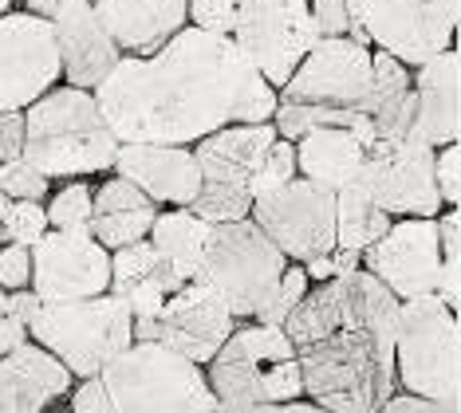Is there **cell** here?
Here are the masks:
<instances>
[{
	"label": "cell",
	"mask_w": 461,
	"mask_h": 413,
	"mask_svg": "<svg viewBox=\"0 0 461 413\" xmlns=\"http://www.w3.org/2000/svg\"><path fill=\"white\" fill-rule=\"evenodd\" d=\"M111 130L122 142H182L229 122H268L280 91L233 36L185 24L154 56H122L95 87Z\"/></svg>",
	"instance_id": "1"
},
{
	"label": "cell",
	"mask_w": 461,
	"mask_h": 413,
	"mask_svg": "<svg viewBox=\"0 0 461 413\" xmlns=\"http://www.w3.org/2000/svg\"><path fill=\"white\" fill-rule=\"evenodd\" d=\"M213 406L202 363L142 338L71 390V413H213Z\"/></svg>",
	"instance_id": "2"
},
{
	"label": "cell",
	"mask_w": 461,
	"mask_h": 413,
	"mask_svg": "<svg viewBox=\"0 0 461 413\" xmlns=\"http://www.w3.org/2000/svg\"><path fill=\"white\" fill-rule=\"evenodd\" d=\"M24 114V157L44 169L51 182H71V177L114 169L122 138L111 130L95 91L64 83V87H51L44 99H36Z\"/></svg>",
	"instance_id": "3"
},
{
	"label": "cell",
	"mask_w": 461,
	"mask_h": 413,
	"mask_svg": "<svg viewBox=\"0 0 461 413\" xmlns=\"http://www.w3.org/2000/svg\"><path fill=\"white\" fill-rule=\"evenodd\" d=\"M303 398L335 413H379L394 394V338L366 327H343L300 346Z\"/></svg>",
	"instance_id": "4"
},
{
	"label": "cell",
	"mask_w": 461,
	"mask_h": 413,
	"mask_svg": "<svg viewBox=\"0 0 461 413\" xmlns=\"http://www.w3.org/2000/svg\"><path fill=\"white\" fill-rule=\"evenodd\" d=\"M205 378L221 401H280L303 398L300 346L276 323L245 319L233 327L225 346L205 363Z\"/></svg>",
	"instance_id": "5"
},
{
	"label": "cell",
	"mask_w": 461,
	"mask_h": 413,
	"mask_svg": "<svg viewBox=\"0 0 461 413\" xmlns=\"http://www.w3.org/2000/svg\"><path fill=\"white\" fill-rule=\"evenodd\" d=\"M28 335L64 363L76 378L99 374L127 346H134V311L122 295L103 292L87 300L40 303L28 323Z\"/></svg>",
	"instance_id": "6"
},
{
	"label": "cell",
	"mask_w": 461,
	"mask_h": 413,
	"mask_svg": "<svg viewBox=\"0 0 461 413\" xmlns=\"http://www.w3.org/2000/svg\"><path fill=\"white\" fill-rule=\"evenodd\" d=\"M288 256L253 217L229 220V225H213L205 240V264L202 275L209 288L229 303L237 323L257 319V311L268 303L276 292L280 275L288 268Z\"/></svg>",
	"instance_id": "7"
},
{
	"label": "cell",
	"mask_w": 461,
	"mask_h": 413,
	"mask_svg": "<svg viewBox=\"0 0 461 413\" xmlns=\"http://www.w3.org/2000/svg\"><path fill=\"white\" fill-rule=\"evenodd\" d=\"M398 319H402V300L375 272L355 268L348 275H331V280H320L316 288H308L300 307L288 315L285 331L296 346L328 338L343 327H366L383 338H398Z\"/></svg>",
	"instance_id": "8"
},
{
	"label": "cell",
	"mask_w": 461,
	"mask_h": 413,
	"mask_svg": "<svg viewBox=\"0 0 461 413\" xmlns=\"http://www.w3.org/2000/svg\"><path fill=\"white\" fill-rule=\"evenodd\" d=\"M355 185L391 217H438L446 209L438 189V146H429L418 126L406 138L366 142Z\"/></svg>",
	"instance_id": "9"
},
{
	"label": "cell",
	"mask_w": 461,
	"mask_h": 413,
	"mask_svg": "<svg viewBox=\"0 0 461 413\" xmlns=\"http://www.w3.org/2000/svg\"><path fill=\"white\" fill-rule=\"evenodd\" d=\"M454 338L457 323L442 292L402 300L394 338V366L402 390L449 406L454 401Z\"/></svg>",
	"instance_id": "10"
},
{
	"label": "cell",
	"mask_w": 461,
	"mask_h": 413,
	"mask_svg": "<svg viewBox=\"0 0 461 413\" xmlns=\"http://www.w3.org/2000/svg\"><path fill=\"white\" fill-rule=\"evenodd\" d=\"M233 44L280 91L303 63V56L320 44L312 0H240Z\"/></svg>",
	"instance_id": "11"
},
{
	"label": "cell",
	"mask_w": 461,
	"mask_h": 413,
	"mask_svg": "<svg viewBox=\"0 0 461 413\" xmlns=\"http://www.w3.org/2000/svg\"><path fill=\"white\" fill-rule=\"evenodd\" d=\"M64 83V51L56 24L40 13L0 16V111H28Z\"/></svg>",
	"instance_id": "12"
},
{
	"label": "cell",
	"mask_w": 461,
	"mask_h": 413,
	"mask_svg": "<svg viewBox=\"0 0 461 413\" xmlns=\"http://www.w3.org/2000/svg\"><path fill=\"white\" fill-rule=\"evenodd\" d=\"M249 217L296 264H308L335 248V189L312 182L303 174L292 177L288 185L272 189V193L253 197Z\"/></svg>",
	"instance_id": "13"
},
{
	"label": "cell",
	"mask_w": 461,
	"mask_h": 413,
	"mask_svg": "<svg viewBox=\"0 0 461 413\" xmlns=\"http://www.w3.org/2000/svg\"><path fill=\"white\" fill-rule=\"evenodd\" d=\"M457 13L461 0H359V24L371 44L406 67H422L438 51L454 48Z\"/></svg>",
	"instance_id": "14"
},
{
	"label": "cell",
	"mask_w": 461,
	"mask_h": 413,
	"mask_svg": "<svg viewBox=\"0 0 461 413\" xmlns=\"http://www.w3.org/2000/svg\"><path fill=\"white\" fill-rule=\"evenodd\" d=\"M237 315L229 311V303L209 288L205 280H185L170 300L162 303L158 315L134 319V338L142 343H162L170 351L194 358V363H209L225 346V338L233 335Z\"/></svg>",
	"instance_id": "15"
},
{
	"label": "cell",
	"mask_w": 461,
	"mask_h": 413,
	"mask_svg": "<svg viewBox=\"0 0 461 413\" xmlns=\"http://www.w3.org/2000/svg\"><path fill=\"white\" fill-rule=\"evenodd\" d=\"M363 268L375 272L398 300H414L446 288V252L438 217H402L363 248Z\"/></svg>",
	"instance_id": "16"
},
{
	"label": "cell",
	"mask_w": 461,
	"mask_h": 413,
	"mask_svg": "<svg viewBox=\"0 0 461 413\" xmlns=\"http://www.w3.org/2000/svg\"><path fill=\"white\" fill-rule=\"evenodd\" d=\"M371 44H359L351 36H320V44L303 56L292 79L280 87V99L335 111H363V99L371 91Z\"/></svg>",
	"instance_id": "17"
},
{
	"label": "cell",
	"mask_w": 461,
	"mask_h": 413,
	"mask_svg": "<svg viewBox=\"0 0 461 413\" xmlns=\"http://www.w3.org/2000/svg\"><path fill=\"white\" fill-rule=\"evenodd\" d=\"M32 288L44 303L111 292V248L87 229H48L32 245Z\"/></svg>",
	"instance_id": "18"
},
{
	"label": "cell",
	"mask_w": 461,
	"mask_h": 413,
	"mask_svg": "<svg viewBox=\"0 0 461 413\" xmlns=\"http://www.w3.org/2000/svg\"><path fill=\"white\" fill-rule=\"evenodd\" d=\"M114 174L131 177L162 209H185L205 182L194 146L182 142H122L114 154Z\"/></svg>",
	"instance_id": "19"
},
{
	"label": "cell",
	"mask_w": 461,
	"mask_h": 413,
	"mask_svg": "<svg viewBox=\"0 0 461 413\" xmlns=\"http://www.w3.org/2000/svg\"><path fill=\"white\" fill-rule=\"evenodd\" d=\"M51 24H56V40L64 51V83L95 91L114 71V63L122 59V48L114 44L111 28L103 24L95 4L91 0H64L51 16Z\"/></svg>",
	"instance_id": "20"
},
{
	"label": "cell",
	"mask_w": 461,
	"mask_h": 413,
	"mask_svg": "<svg viewBox=\"0 0 461 413\" xmlns=\"http://www.w3.org/2000/svg\"><path fill=\"white\" fill-rule=\"evenodd\" d=\"M79 378L36 338L20 343L0 358V409L5 413H48L71 398Z\"/></svg>",
	"instance_id": "21"
},
{
	"label": "cell",
	"mask_w": 461,
	"mask_h": 413,
	"mask_svg": "<svg viewBox=\"0 0 461 413\" xmlns=\"http://www.w3.org/2000/svg\"><path fill=\"white\" fill-rule=\"evenodd\" d=\"M95 13L122 56H154L190 24V0H99Z\"/></svg>",
	"instance_id": "22"
},
{
	"label": "cell",
	"mask_w": 461,
	"mask_h": 413,
	"mask_svg": "<svg viewBox=\"0 0 461 413\" xmlns=\"http://www.w3.org/2000/svg\"><path fill=\"white\" fill-rule=\"evenodd\" d=\"M276 138L280 134H276V122L272 119L268 122H229L221 130L197 138L194 154H197V162H202V174L209 182L249 185Z\"/></svg>",
	"instance_id": "23"
},
{
	"label": "cell",
	"mask_w": 461,
	"mask_h": 413,
	"mask_svg": "<svg viewBox=\"0 0 461 413\" xmlns=\"http://www.w3.org/2000/svg\"><path fill=\"white\" fill-rule=\"evenodd\" d=\"M162 205L146 189H139L131 177L114 174L95 185V213H91V237L111 252L134 240H146L158 220Z\"/></svg>",
	"instance_id": "24"
},
{
	"label": "cell",
	"mask_w": 461,
	"mask_h": 413,
	"mask_svg": "<svg viewBox=\"0 0 461 413\" xmlns=\"http://www.w3.org/2000/svg\"><path fill=\"white\" fill-rule=\"evenodd\" d=\"M182 283L185 280H177V275L166 268L150 240H134V245H122L111 252V292L131 303L134 319L158 315L162 303L170 300Z\"/></svg>",
	"instance_id": "25"
},
{
	"label": "cell",
	"mask_w": 461,
	"mask_h": 413,
	"mask_svg": "<svg viewBox=\"0 0 461 413\" xmlns=\"http://www.w3.org/2000/svg\"><path fill=\"white\" fill-rule=\"evenodd\" d=\"M418 91V130L429 146L457 142V51H438L422 67H414Z\"/></svg>",
	"instance_id": "26"
},
{
	"label": "cell",
	"mask_w": 461,
	"mask_h": 413,
	"mask_svg": "<svg viewBox=\"0 0 461 413\" xmlns=\"http://www.w3.org/2000/svg\"><path fill=\"white\" fill-rule=\"evenodd\" d=\"M363 150L366 142L351 126H316V130H308L296 142V162L303 177L339 193V189L355 185V177H359Z\"/></svg>",
	"instance_id": "27"
},
{
	"label": "cell",
	"mask_w": 461,
	"mask_h": 413,
	"mask_svg": "<svg viewBox=\"0 0 461 413\" xmlns=\"http://www.w3.org/2000/svg\"><path fill=\"white\" fill-rule=\"evenodd\" d=\"M209 220H202L194 209H170L158 213L150 229V245L162 256V264L170 268L177 280H197L205 264V240H209Z\"/></svg>",
	"instance_id": "28"
},
{
	"label": "cell",
	"mask_w": 461,
	"mask_h": 413,
	"mask_svg": "<svg viewBox=\"0 0 461 413\" xmlns=\"http://www.w3.org/2000/svg\"><path fill=\"white\" fill-rule=\"evenodd\" d=\"M391 225H394V217L375 205L359 185H348V189L335 193V248L363 252L366 245H375Z\"/></svg>",
	"instance_id": "29"
},
{
	"label": "cell",
	"mask_w": 461,
	"mask_h": 413,
	"mask_svg": "<svg viewBox=\"0 0 461 413\" xmlns=\"http://www.w3.org/2000/svg\"><path fill=\"white\" fill-rule=\"evenodd\" d=\"M185 209H194L209 225H229V220H245L253 213V193L249 185H229V182H202V193H197Z\"/></svg>",
	"instance_id": "30"
},
{
	"label": "cell",
	"mask_w": 461,
	"mask_h": 413,
	"mask_svg": "<svg viewBox=\"0 0 461 413\" xmlns=\"http://www.w3.org/2000/svg\"><path fill=\"white\" fill-rule=\"evenodd\" d=\"M411 87H414L411 67H406L402 59H394L391 51L375 48V71H371V91H366V99H363V114L383 111L386 103L402 99Z\"/></svg>",
	"instance_id": "31"
},
{
	"label": "cell",
	"mask_w": 461,
	"mask_h": 413,
	"mask_svg": "<svg viewBox=\"0 0 461 413\" xmlns=\"http://www.w3.org/2000/svg\"><path fill=\"white\" fill-rule=\"evenodd\" d=\"M51 229L44 201H8L0 217V245H40Z\"/></svg>",
	"instance_id": "32"
},
{
	"label": "cell",
	"mask_w": 461,
	"mask_h": 413,
	"mask_svg": "<svg viewBox=\"0 0 461 413\" xmlns=\"http://www.w3.org/2000/svg\"><path fill=\"white\" fill-rule=\"evenodd\" d=\"M91 213H95V189L91 182H76L59 185L48 197V220L51 229H87L91 232Z\"/></svg>",
	"instance_id": "33"
},
{
	"label": "cell",
	"mask_w": 461,
	"mask_h": 413,
	"mask_svg": "<svg viewBox=\"0 0 461 413\" xmlns=\"http://www.w3.org/2000/svg\"><path fill=\"white\" fill-rule=\"evenodd\" d=\"M0 193H5L8 201H44L48 205L51 177L20 154V157H13V162H0Z\"/></svg>",
	"instance_id": "34"
},
{
	"label": "cell",
	"mask_w": 461,
	"mask_h": 413,
	"mask_svg": "<svg viewBox=\"0 0 461 413\" xmlns=\"http://www.w3.org/2000/svg\"><path fill=\"white\" fill-rule=\"evenodd\" d=\"M308 288H312L308 268L292 260L288 268H285V275H280L276 292H272V295H268V303L257 311V319H260V323H276V327H285V323H288V315L296 311L300 300L308 295Z\"/></svg>",
	"instance_id": "35"
},
{
	"label": "cell",
	"mask_w": 461,
	"mask_h": 413,
	"mask_svg": "<svg viewBox=\"0 0 461 413\" xmlns=\"http://www.w3.org/2000/svg\"><path fill=\"white\" fill-rule=\"evenodd\" d=\"M312 20L320 36H351L359 44H371L366 28L359 24V0H312Z\"/></svg>",
	"instance_id": "36"
},
{
	"label": "cell",
	"mask_w": 461,
	"mask_h": 413,
	"mask_svg": "<svg viewBox=\"0 0 461 413\" xmlns=\"http://www.w3.org/2000/svg\"><path fill=\"white\" fill-rule=\"evenodd\" d=\"M292 177H300V162H296V142H288V138H276L272 142L268 157L260 162L257 177L249 182V193L260 197V193H272V189L288 185Z\"/></svg>",
	"instance_id": "37"
},
{
	"label": "cell",
	"mask_w": 461,
	"mask_h": 413,
	"mask_svg": "<svg viewBox=\"0 0 461 413\" xmlns=\"http://www.w3.org/2000/svg\"><path fill=\"white\" fill-rule=\"evenodd\" d=\"M237 13H240V0H190V24L221 31V36H233Z\"/></svg>",
	"instance_id": "38"
},
{
	"label": "cell",
	"mask_w": 461,
	"mask_h": 413,
	"mask_svg": "<svg viewBox=\"0 0 461 413\" xmlns=\"http://www.w3.org/2000/svg\"><path fill=\"white\" fill-rule=\"evenodd\" d=\"M0 288L5 292L32 288V248L28 245H5L0 248Z\"/></svg>",
	"instance_id": "39"
},
{
	"label": "cell",
	"mask_w": 461,
	"mask_h": 413,
	"mask_svg": "<svg viewBox=\"0 0 461 413\" xmlns=\"http://www.w3.org/2000/svg\"><path fill=\"white\" fill-rule=\"evenodd\" d=\"M303 268H308L312 283H320V280H331V275H348L355 268H363V252H355V248H331V252H323V256L308 260Z\"/></svg>",
	"instance_id": "40"
},
{
	"label": "cell",
	"mask_w": 461,
	"mask_h": 413,
	"mask_svg": "<svg viewBox=\"0 0 461 413\" xmlns=\"http://www.w3.org/2000/svg\"><path fill=\"white\" fill-rule=\"evenodd\" d=\"M438 189H442L446 205H457L461 201V146L457 142L438 150Z\"/></svg>",
	"instance_id": "41"
},
{
	"label": "cell",
	"mask_w": 461,
	"mask_h": 413,
	"mask_svg": "<svg viewBox=\"0 0 461 413\" xmlns=\"http://www.w3.org/2000/svg\"><path fill=\"white\" fill-rule=\"evenodd\" d=\"M28 114L24 111H0V162H13L24 154Z\"/></svg>",
	"instance_id": "42"
},
{
	"label": "cell",
	"mask_w": 461,
	"mask_h": 413,
	"mask_svg": "<svg viewBox=\"0 0 461 413\" xmlns=\"http://www.w3.org/2000/svg\"><path fill=\"white\" fill-rule=\"evenodd\" d=\"M379 413H449V406H446V401H434V398H422V394L402 390V394L386 398V406Z\"/></svg>",
	"instance_id": "43"
},
{
	"label": "cell",
	"mask_w": 461,
	"mask_h": 413,
	"mask_svg": "<svg viewBox=\"0 0 461 413\" xmlns=\"http://www.w3.org/2000/svg\"><path fill=\"white\" fill-rule=\"evenodd\" d=\"M28 323L20 319V315L8 307V311H0V358H5L8 351H16L20 343H28Z\"/></svg>",
	"instance_id": "44"
},
{
	"label": "cell",
	"mask_w": 461,
	"mask_h": 413,
	"mask_svg": "<svg viewBox=\"0 0 461 413\" xmlns=\"http://www.w3.org/2000/svg\"><path fill=\"white\" fill-rule=\"evenodd\" d=\"M438 225H442V252H446V264L457 256L461 248V217L449 213V217H438Z\"/></svg>",
	"instance_id": "45"
},
{
	"label": "cell",
	"mask_w": 461,
	"mask_h": 413,
	"mask_svg": "<svg viewBox=\"0 0 461 413\" xmlns=\"http://www.w3.org/2000/svg\"><path fill=\"white\" fill-rule=\"evenodd\" d=\"M213 413H276V406H265V401H221L217 398Z\"/></svg>",
	"instance_id": "46"
},
{
	"label": "cell",
	"mask_w": 461,
	"mask_h": 413,
	"mask_svg": "<svg viewBox=\"0 0 461 413\" xmlns=\"http://www.w3.org/2000/svg\"><path fill=\"white\" fill-rule=\"evenodd\" d=\"M276 413H335V409H323V406H316L312 398H308V401L296 398V401H280Z\"/></svg>",
	"instance_id": "47"
},
{
	"label": "cell",
	"mask_w": 461,
	"mask_h": 413,
	"mask_svg": "<svg viewBox=\"0 0 461 413\" xmlns=\"http://www.w3.org/2000/svg\"><path fill=\"white\" fill-rule=\"evenodd\" d=\"M59 4H64V0H24V8H28V13H40V16H56V8Z\"/></svg>",
	"instance_id": "48"
},
{
	"label": "cell",
	"mask_w": 461,
	"mask_h": 413,
	"mask_svg": "<svg viewBox=\"0 0 461 413\" xmlns=\"http://www.w3.org/2000/svg\"><path fill=\"white\" fill-rule=\"evenodd\" d=\"M0 311H8V292L0 288Z\"/></svg>",
	"instance_id": "49"
},
{
	"label": "cell",
	"mask_w": 461,
	"mask_h": 413,
	"mask_svg": "<svg viewBox=\"0 0 461 413\" xmlns=\"http://www.w3.org/2000/svg\"><path fill=\"white\" fill-rule=\"evenodd\" d=\"M5 13H13V0H0V16Z\"/></svg>",
	"instance_id": "50"
},
{
	"label": "cell",
	"mask_w": 461,
	"mask_h": 413,
	"mask_svg": "<svg viewBox=\"0 0 461 413\" xmlns=\"http://www.w3.org/2000/svg\"><path fill=\"white\" fill-rule=\"evenodd\" d=\"M5 205H8V197H5V193H0V217H5Z\"/></svg>",
	"instance_id": "51"
},
{
	"label": "cell",
	"mask_w": 461,
	"mask_h": 413,
	"mask_svg": "<svg viewBox=\"0 0 461 413\" xmlns=\"http://www.w3.org/2000/svg\"><path fill=\"white\" fill-rule=\"evenodd\" d=\"M48 413H71V406L68 409H48Z\"/></svg>",
	"instance_id": "52"
},
{
	"label": "cell",
	"mask_w": 461,
	"mask_h": 413,
	"mask_svg": "<svg viewBox=\"0 0 461 413\" xmlns=\"http://www.w3.org/2000/svg\"><path fill=\"white\" fill-rule=\"evenodd\" d=\"M91 4H99V0H91Z\"/></svg>",
	"instance_id": "53"
},
{
	"label": "cell",
	"mask_w": 461,
	"mask_h": 413,
	"mask_svg": "<svg viewBox=\"0 0 461 413\" xmlns=\"http://www.w3.org/2000/svg\"><path fill=\"white\" fill-rule=\"evenodd\" d=\"M0 413H5V409H0Z\"/></svg>",
	"instance_id": "54"
}]
</instances>
